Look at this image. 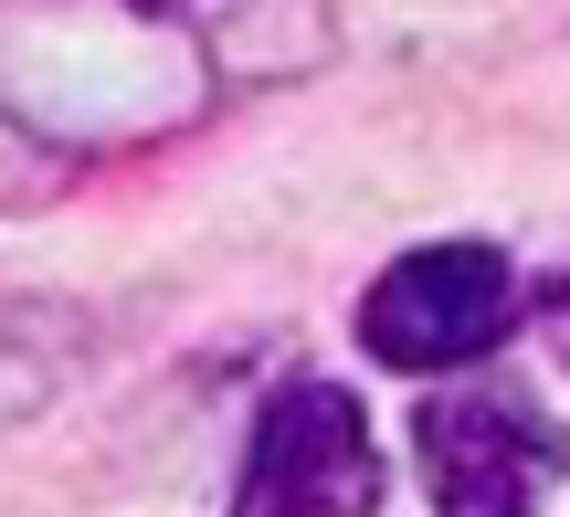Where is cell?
<instances>
[{"label": "cell", "mask_w": 570, "mask_h": 517, "mask_svg": "<svg viewBox=\"0 0 570 517\" xmlns=\"http://www.w3.org/2000/svg\"><path fill=\"white\" fill-rule=\"evenodd\" d=\"M412 465L433 517H550V497L570 486V422L508 380L444 391L412 412Z\"/></svg>", "instance_id": "obj_1"}, {"label": "cell", "mask_w": 570, "mask_h": 517, "mask_svg": "<svg viewBox=\"0 0 570 517\" xmlns=\"http://www.w3.org/2000/svg\"><path fill=\"white\" fill-rule=\"evenodd\" d=\"M518 328V275L497 243H423L360 296V349L381 370H475Z\"/></svg>", "instance_id": "obj_2"}, {"label": "cell", "mask_w": 570, "mask_h": 517, "mask_svg": "<svg viewBox=\"0 0 570 517\" xmlns=\"http://www.w3.org/2000/svg\"><path fill=\"white\" fill-rule=\"evenodd\" d=\"M233 517H381V444L338 380H275L265 391Z\"/></svg>", "instance_id": "obj_3"}]
</instances>
